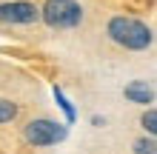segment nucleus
<instances>
[{"mask_svg":"<svg viewBox=\"0 0 157 154\" xmlns=\"http://www.w3.org/2000/svg\"><path fill=\"white\" fill-rule=\"evenodd\" d=\"M52 94H54V103H57V108L63 111V117H66V126H71V123L77 120V108L71 106V100L66 97V92H63L60 86H54V88H52Z\"/></svg>","mask_w":157,"mask_h":154,"instance_id":"6","label":"nucleus"},{"mask_svg":"<svg viewBox=\"0 0 157 154\" xmlns=\"http://www.w3.org/2000/svg\"><path fill=\"white\" fill-rule=\"evenodd\" d=\"M40 20L49 26V29H75L83 20V6L77 0H46L40 6Z\"/></svg>","mask_w":157,"mask_h":154,"instance_id":"3","label":"nucleus"},{"mask_svg":"<svg viewBox=\"0 0 157 154\" xmlns=\"http://www.w3.org/2000/svg\"><path fill=\"white\" fill-rule=\"evenodd\" d=\"M69 137V126L57 123L52 117H37V120H29L23 129V140L34 148H49V146H60L63 140Z\"/></svg>","mask_w":157,"mask_h":154,"instance_id":"2","label":"nucleus"},{"mask_svg":"<svg viewBox=\"0 0 157 154\" xmlns=\"http://www.w3.org/2000/svg\"><path fill=\"white\" fill-rule=\"evenodd\" d=\"M40 20V9L29 0H9L0 3V23L6 26H29Z\"/></svg>","mask_w":157,"mask_h":154,"instance_id":"4","label":"nucleus"},{"mask_svg":"<svg viewBox=\"0 0 157 154\" xmlns=\"http://www.w3.org/2000/svg\"><path fill=\"white\" fill-rule=\"evenodd\" d=\"M91 126H106V117H100V114H94V117H91Z\"/></svg>","mask_w":157,"mask_h":154,"instance_id":"10","label":"nucleus"},{"mask_svg":"<svg viewBox=\"0 0 157 154\" xmlns=\"http://www.w3.org/2000/svg\"><path fill=\"white\" fill-rule=\"evenodd\" d=\"M106 34L112 43H117L126 51H146L154 43V34L149 26L143 20H137V17H128V14H114L106 26Z\"/></svg>","mask_w":157,"mask_h":154,"instance_id":"1","label":"nucleus"},{"mask_svg":"<svg viewBox=\"0 0 157 154\" xmlns=\"http://www.w3.org/2000/svg\"><path fill=\"white\" fill-rule=\"evenodd\" d=\"M132 154H157V137H149V134L137 137L132 143Z\"/></svg>","mask_w":157,"mask_h":154,"instance_id":"7","label":"nucleus"},{"mask_svg":"<svg viewBox=\"0 0 157 154\" xmlns=\"http://www.w3.org/2000/svg\"><path fill=\"white\" fill-rule=\"evenodd\" d=\"M140 126L149 137H157V108H146L140 114Z\"/></svg>","mask_w":157,"mask_h":154,"instance_id":"8","label":"nucleus"},{"mask_svg":"<svg viewBox=\"0 0 157 154\" xmlns=\"http://www.w3.org/2000/svg\"><path fill=\"white\" fill-rule=\"evenodd\" d=\"M14 117H17V103H14V100H3V97H0V126L12 123Z\"/></svg>","mask_w":157,"mask_h":154,"instance_id":"9","label":"nucleus"},{"mask_svg":"<svg viewBox=\"0 0 157 154\" xmlns=\"http://www.w3.org/2000/svg\"><path fill=\"white\" fill-rule=\"evenodd\" d=\"M123 97L128 103H134V106H151L154 103V88L146 80H132V83H126Z\"/></svg>","mask_w":157,"mask_h":154,"instance_id":"5","label":"nucleus"}]
</instances>
